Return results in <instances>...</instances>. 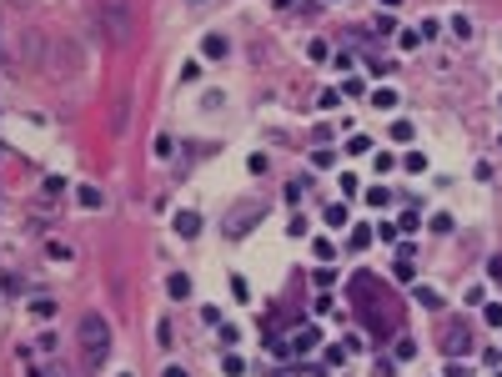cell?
<instances>
[{
    "label": "cell",
    "mask_w": 502,
    "mask_h": 377,
    "mask_svg": "<svg viewBox=\"0 0 502 377\" xmlns=\"http://www.w3.org/2000/svg\"><path fill=\"white\" fill-rule=\"evenodd\" d=\"M35 377H66L60 367H35Z\"/></svg>",
    "instance_id": "cb8c5ba5"
},
{
    "label": "cell",
    "mask_w": 502,
    "mask_h": 377,
    "mask_svg": "<svg viewBox=\"0 0 502 377\" xmlns=\"http://www.w3.org/2000/svg\"><path fill=\"white\" fill-rule=\"evenodd\" d=\"M261 217H266V206H261V201H257V206H246V212H232V217H226V237H246Z\"/></svg>",
    "instance_id": "5b68a950"
},
{
    "label": "cell",
    "mask_w": 502,
    "mask_h": 377,
    "mask_svg": "<svg viewBox=\"0 0 502 377\" xmlns=\"http://www.w3.org/2000/svg\"><path fill=\"white\" fill-rule=\"evenodd\" d=\"M412 297H417V307H442V292L437 287H412Z\"/></svg>",
    "instance_id": "ba28073f"
},
{
    "label": "cell",
    "mask_w": 502,
    "mask_h": 377,
    "mask_svg": "<svg viewBox=\"0 0 502 377\" xmlns=\"http://www.w3.org/2000/svg\"><path fill=\"white\" fill-rule=\"evenodd\" d=\"M402 166H407V171H427V156H422V151H407Z\"/></svg>",
    "instance_id": "5bb4252c"
},
{
    "label": "cell",
    "mask_w": 502,
    "mask_h": 377,
    "mask_svg": "<svg viewBox=\"0 0 502 377\" xmlns=\"http://www.w3.org/2000/svg\"><path fill=\"white\" fill-rule=\"evenodd\" d=\"M291 347H317V332H311V327H302V332H297V342H291Z\"/></svg>",
    "instance_id": "7402d4cb"
},
{
    "label": "cell",
    "mask_w": 502,
    "mask_h": 377,
    "mask_svg": "<svg viewBox=\"0 0 502 377\" xmlns=\"http://www.w3.org/2000/svg\"><path fill=\"white\" fill-rule=\"evenodd\" d=\"M206 56L221 60V56H226V35H206Z\"/></svg>",
    "instance_id": "7c38bea8"
},
{
    "label": "cell",
    "mask_w": 502,
    "mask_h": 377,
    "mask_svg": "<svg viewBox=\"0 0 502 377\" xmlns=\"http://www.w3.org/2000/svg\"><path fill=\"white\" fill-rule=\"evenodd\" d=\"M452 35L457 40H472V20L467 15H452Z\"/></svg>",
    "instance_id": "8fae6325"
},
{
    "label": "cell",
    "mask_w": 502,
    "mask_h": 377,
    "mask_svg": "<svg viewBox=\"0 0 502 377\" xmlns=\"http://www.w3.org/2000/svg\"><path fill=\"white\" fill-rule=\"evenodd\" d=\"M352 297H357V307L367 302V322L372 332H392V297H387V287L376 282V277H357V287H352Z\"/></svg>",
    "instance_id": "7a4b0ae2"
},
{
    "label": "cell",
    "mask_w": 502,
    "mask_h": 377,
    "mask_svg": "<svg viewBox=\"0 0 502 377\" xmlns=\"http://www.w3.org/2000/svg\"><path fill=\"white\" fill-rule=\"evenodd\" d=\"M442 352H452V358H467V352H472V327H467V317H452V322L442 327Z\"/></svg>",
    "instance_id": "277c9868"
},
{
    "label": "cell",
    "mask_w": 502,
    "mask_h": 377,
    "mask_svg": "<svg viewBox=\"0 0 502 377\" xmlns=\"http://www.w3.org/2000/svg\"><path fill=\"white\" fill-rule=\"evenodd\" d=\"M161 377H191V372H186V367H166Z\"/></svg>",
    "instance_id": "484cf974"
},
{
    "label": "cell",
    "mask_w": 502,
    "mask_h": 377,
    "mask_svg": "<svg viewBox=\"0 0 502 377\" xmlns=\"http://www.w3.org/2000/svg\"><path fill=\"white\" fill-rule=\"evenodd\" d=\"M31 312H35V317H40V322H51V317H55V302H51V297H40V302H35Z\"/></svg>",
    "instance_id": "4fadbf2b"
},
{
    "label": "cell",
    "mask_w": 502,
    "mask_h": 377,
    "mask_svg": "<svg viewBox=\"0 0 502 377\" xmlns=\"http://www.w3.org/2000/svg\"><path fill=\"white\" fill-rule=\"evenodd\" d=\"M347 151H352V156H362V151H372V141H367V136H352V141H347Z\"/></svg>",
    "instance_id": "44dd1931"
},
{
    "label": "cell",
    "mask_w": 502,
    "mask_h": 377,
    "mask_svg": "<svg viewBox=\"0 0 502 377\" xmlns=\"http://www.w3.org/2000/svg\"><path fill=\"white\" fill-rule=\"evenodd\" d=\"M483 317H487V327H502V307H497V302H487V307H483Z\"/></svg>",
    "instance_id": "ffe728a7"
},
{
    "label": "cell",
    "mask_w": 502,
    "mask_h": 377,
    "mask_svg": "<svg viewBox=\"0 0 502 377\" xmlns=\"http://www.w3.org/2000/svg\"><path fill=\"white\" fill-rule=\"evenodd\" d=\"M191 6H206V0H191Z\"/></svg>",
    "instance_id": "83f0119b"
},
{
    "label": "cell",
    "mask_w": 502,
    "mask_h": 377,
    "mask_svg": "<svg viewBox=\"0 0 502 377\" xmlns=\"http://www.w3.org/2000/svg\"><path fill=\"white\" fill-rule=\"evenodd\" d=\"M221 367H226V377H241V372H246V362H241V358H236V352H232V358H226V362H221Z\"/></svg>",
    "instance_id": "d6986e66"
},
{
    "label": "cell",
    "mask_w": 502,
    "mask_h": 377,
    "mask_svg": "<svg viewBox=\"0 0 502 377\" xmlns=\"http://www.w3.org/2000/svg\"><path fill=\"white\" fill-rule=\"evenodd\" d=\"M487 271H492V277L502 282V257H492V262H487Z\"/></svg>",
    "instance_id": "d4e9b609"
},
{
    "label": "cell",
    "mask_w": 502,
    "mask_h": 377,
    "mask_svg": "<svg viewBox=\"0 0 502 377\" xmlns=\"http://www.w3.org/2000/svg\"><path fill=\"white\" fill-rule=\"evenodd\" d=\"M166 292H171L176 302H181V297H191V277H186V271H171V277H166Z\"/></svg>",
    "instance_id": "52a82bcc"
},
{
    "label": "cell",
    "mask_w": 502,
    "mask_h": 377,
    "mask_svg": "<svg viewBox=\"0 0 502 377\" xmlns=\"http://www.w3.org/2000/svg\"><path fill=\"white\" fill-rule=\"evenodd\" d=\"M327 221H331V226H342V221H347V206H342V201H331V206H327Z\"/></svg>",
    "instance_id": "e0dca14e"
},
{
    "label": "cell",
    "mask_w": 502,
    "mask_h": 377,
    "mask_svg": "<svg viewBox=\"0 0 502 377\" xmlns=\"http://www.w3.org/2000/svg\"><path fill=\"white\" fill-rule=\"evenodd\" d=\"M76 337H80V358H86V367H106V358H111V327H106L101 312H80Z\"/></svg>",
    "instance_id": "6da1fadb"
},
{
    "label": "cell",
    "mask_w": 502,
    "mask_h": 377,
    "mask_svg": "<svg viewBox=\"0 0 502 377\" xmlns=\"http://www.w3.org/2000/svg\"><path fill=\"white\" fill-rule=\"evenodd\" d=\"M311 282H317V292H322V287H331V282H337V271H331V267H322V271H311Z\"/></svg>",
    "instance_id": "2e32d148"
},
{
    "label": "cell",
    "mask_w": 502,
    "mask_h": 377,
    "mask_svg": "<svg viewBox=\"0 0 502 377\" xmlns=\"http://www.w3.org/2000/svg\"><path fill=\"white\" fill-rule=\"evenodd\" d=\"M171 226H176L181 237H201V217H196V212H176V217H171Z\"/></svg>",
    "instance_id": "8992f818"
},
{
    "label": "cell",
    "mask_w": 502,
    "mask_h": 377,
    "mask_svg": "<svg viewBox=\"0 0 502 377\" xmlns=\"http://www.w3.org/2000/svg\"><path fill=\"white\" fill-rule=\"evenodd\" d=\"M367 201H372V206H392V192H387V186H372Z\"/></svg>",
    "instance_id": "9a60e30c"
},
{
    "label": "cell",
    "mask_w": 502,
    "mask_h": 377,
    "mask_svg": "<svg viewBox=\"0 0 502 377\" xmlns=\"http://www.w3.org/2000/svg\"><path fill=\"white\" fill-rule=\"evenodd\" d=\"M80 206H91V212L101 206V192H96V186H80Z\"/></svg>",
    "instance_id": "ac0fdd59"
},
{
    "label": "cell",
    "mask_w": 502,
    "mask_h": 377,
    "mask_svg": "<svg viewBox=\"0 0 502 377\" xmlns=\"http://www.w3.org/2000/svg\"><path fill=\"white\" fill-rule=\"evenodd\" d=\"M277 6H282V10H286V6H297V0H277Z\"/></svg>",
    "instance_id": "4316f807"
},
{
    "label": "cell",
    "mask_w": 502,
    "mask_h": 377,
    "mask_svg": "<svg viewBox=\"0 0 502 377\" xmlns=\"http://www.w3.org/2000/svg\"><path fill=\"white\" fill-rule=\"evenodd\" d=\"M397 358H402V362H407V358H417V342H412V337H402V342H397Z\"/></svg>",
    "instance_id": "603a6c76"
},
{
    "label": "cell",
    "mask_w": 502,
    "mask_h": 377,
    "mask_svg": "<svg viewBox=\"0 0 502 377\" xmlns=\"http://www.w3.org/2000/svg\"><path fill=\"white\" fill-rule=\"evenodd\" d=\"M372 106H376V111H392V106H397V91H387V86L372 91Z\"/></svg>",
    "instance_id": "9c48e42d"
},
{
    "label": "cell",
    "mask_w": 502,
    "mask_h": 377,
    "mask_svg": "<svg viewBox=\"0 0 502 377\" xmlns=\"http://www.w3.org/2000/svg\"><path fill=\"white\" fill-rule=\"evenodd\" d=\"M101 31L111 40H131V6L125 0H101Z\"/></svg>",
    "instance_id": "3957f363"
},
{
    "label": "cell",
    "mask_w": 502,
    "mask_h": 377,
    "mask_svg": "<svg viewBox=\"0 0 502 377\" xmlns=\"http://www.w3.org/2000/svg\"><path fill=\"white\" fill-rule=\"evenodd\" d=\"M367 246H372V226L362 221V226H357V232H352V251H367Z\"/></svg>",
    "instance_id": "30bf717a"
}]
</instances>
